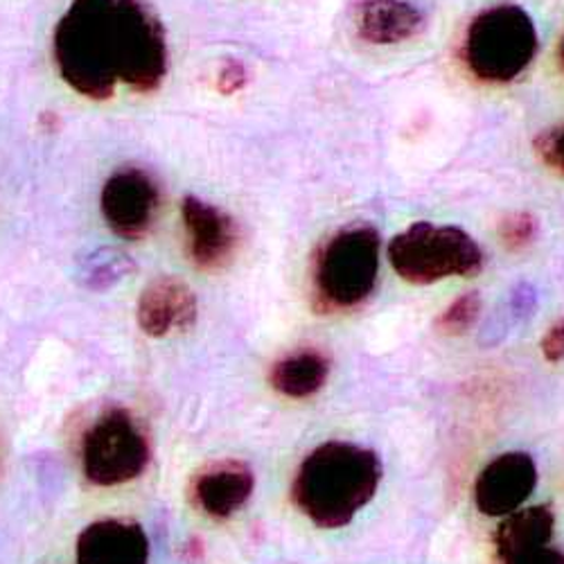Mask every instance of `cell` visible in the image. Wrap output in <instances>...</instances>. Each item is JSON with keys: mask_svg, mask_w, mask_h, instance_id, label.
I'll return each instance as SVG.
<instances>
[{"mask_svg": "<svg viewBox=\"0 0 564 564\" xmlns=\"http://www.w3.org/2000/svg\"><path fill=\"white\" fill-rule=\"evenodd\" d=\"M481 316V296L479 294H463L456 299L436 321V330L445 337H460L473 327Z\"/></svg>", "mask_w": 564, "mask_h": 564, "instance_id": "18", "label": "cell"}, {"mask_svg": "<svg viewBox=\"0 0 564 564\" xmlns=\"http://www.w3.org/2000/svg\"><path fill=\"white\" fill-rule=\"evenodd\" d=\"M187 258L199 271L226 267L240 247V228L219 206L199 197H185L181 204Z\"/></svg>", "mask_w": 564, "mask_h": 564, "instance_id": "9", "label": "cell"}, {"mask_svg": "<svg viewBox=\"0 0 564 564\" xmlns=\"http://www.w3.org/2000/svg\"><path fill=\"white\" fill-rule=\"evenodd\" d=\"M389 262L411 285H434L454 275H477L484 269V251L463 228L417 221L391 240Z\"/></svg>", "mask_w": 564, "mask_h": 564, "instance_id": "5", "label": "cell"}, {"mask_svg": "<svg viewBox=\"0 0 564 564\" xmlns=\"http://www.w3.org/2000/svg\"><path fill=\"white\" fill-rule=\"evenodd\" d=\"M382 463L372 449L333 441L316 447L299 467L292 499L321 529H341L375 497Z\"/></svg>", "mask_w": 564, "mask_h": 564, "instance_id": "2", "label": "cell"}, {"mask_svg": "<svg viewBox=\"0 0 564 564\" xmlns=\"http://www.w3.org/2000/svg\"><path fill=\"white\" fill-rule=\"evenodd\" d=\"M59 77L88 100H111L122 73L120 0H70L53 36Z\"/></svg>", "mask_w": 564, "mask_h": 564, "instance_id": "1", "label": "cell"}, {"mask_svg": "<svg viewBox=\"0 0 564 564\" xmlns=\"http://www.w3.org/2000/svg\"><path fill=\"white\" fill-rule=\"evenodd\" d=\"M535 486V460L524 452H508L481 469L475 486V501L488 517H508L524 506Z\"/></svg>", "mask_w": 564, "mask_h": 564, "instance_id": "10", "label": "cell"}, {"mask_svg": "<svg viewBox=\"0 0 564 564\" xmlns=\"http://www.w3.org/2000/svg\"><path fill=\"white\" fill-rule=\"evenodd\" d=\"M150 460V443L133 415L111 409L93 422L84 436L82 465L90 484L122 486L143 475Z\"/></svg>", "mask_w": 564, "mask_h": 564, "instance_id": "6", "label": "cell"}, {"mask_svg": "<svg viewBox=\"0 0 564 564\" xmlns=\"http://www.w3.org/2000/svg\"><path fill=\"white\" fill-rule=\"evenodd\" d=\"M533 150L551 172L564 176V124L542 131L535 138Z\"/></svg>", "mask_w": 564, "mask_h": 564, "instance_id": "20", "label": "cell"}, {"mask_svg": "<svg viewBox=\"0 0 564 564\" xmlns=\"http://www.w3.org/2000/svg\"><path fill=\"white\" fill-rule=\"evenodd\" d=\"M122 73L120 84L135 93H154L165 82L170 51L163 21L148 0H120Z\"/></svg>", "mask_w": 564, "mask_h": 564, "instance_id": "7", "label": "cell"}, {"mask_svg": "<svg viewBox=\"0 0 564 564\" xmlns=\"http://www.w3.org/2000/svg\"><path fill=\"white\" fill-rule=\"evenodd\" d=\"M560 62H562V70H564V36L560 41Z\"/></svg>", "mask_w": 564, "mask_h": 564, "instance_id": "24", "label": "cell"}, {"mask_svg": "<svg viewBox=\"0 0 564 564\" xmlns=\"http://www.w3.org/2000/svg\"><path fill=\"white\" fill-rule=\"evenodd\" d=\"M380 232L372 226H352L327 240L312 269L318 310H350L361 305L378 285Z\"/></svg>", "mask_w": 564, "mask_h": 564, "instance_id": "4", "label": "cell"}, {"mask_svg": "<svg viewBox=\"0 0 564 564\" xmlns=\"http://www.w3.org/2000/svg\"><path fill=\"white\" fill-rule=\"evenodd\" d=\"M150 540L138 524L105 520L82 531L77 538L79 564H148Z\"/></svg>", "mask_w": 564, "mask_h": 564, "instance_id": "12", "label": "cell"}, {"mask_svg": "<svg viewBox=\"0 0 564 564\" xmlns=\"http://www.w3.org/2000/svg\"><path fill=\"white\" fill-rule=\"evenodd\" d=\"M538 53V30L527 10L501 3L479 12L463 41L467 70L486 84H508L520 77Z\"/></svg>", "mask_w": 564, "mask_h": 564, "instance_id": "3", "label": "cell"}, {"mask_svg": "<svg viewBox=\"0 0 564 564\" xmlns=\"http://www.w3.org/2000/svg\"><path fill=\"white\" fill-rule=\"evenodd\" d=\"M542 355L551 364L564 361V316L555 321L542 339Z\"/></svg>", "mask_w": 564, "mask_h": 564, "instance_id": "23", "label": "cell"}, {"mask_svg": "<svg viewBox=\"0 0 564 564\" xmlns=\"http://www.w3.org/2000/svg\"><path fill=\"white\" fill-rule=\"evenodd\" d=\"M247 82H249L247 68L238 59H228L217 75V88L221 96H235V93H240L247 86Z\"/></svg>", "mask_w": 564, "mask_h": 564, "instance_id": "21", "label": "cell"}, {"mask_svg": "<svg viewBox=\"0 0 564 564\" xmlns=\"http://www.w3.org/2000/svg\"><path fill=\"white\" fill-rule=\"evenodd\" d=\"M100 208L107 226L118 238L143 240L156 224L161 210L159 183L140 167L116 170L102 187Z\"/></svg>", "mask_w": 564, "mask_h": 564, "instance_id": "8", "label": "cell"}, {"mask_svg": "<svg viewBox=\"0 0 564 564\" xmlns=\"http://www.w3.org/2000/svg\"><path fill=\"white\" fill-rule=\"evenodd\" d=\"M330 375V359L318 350H299L271 366V387L288 398H310L318 393Z\"/></svg>", "mask_w": 564, "mask_h": 564, "instance_id": "15", "label": "cell"}, {"mask_svg": "<svg viewBox=\"0 0 564 564\" xmlns=\"http://www.w3.org/2000/svg\"><path fill=\"white\" fill-rule=\"evenodd\" d=\"M135 318L140 330L152 339L185 333L197 321V296L181 278L161 275L140 294Z\"/></svg>", "mask_w": 564, "mask_h": 564, "instance_id": "11", "label": "cell"}, {"mask_svg": "<svg viewBox=\"0 0 564 564\" xmlns=\"http://www.w3.org/2000/svg\"><path fill=\"white\" fill-rule=\"evenodd\" d=\"M501 564H564V553L544 544V546H533L520 553H512L503 557Z\"/></svg>", "mask_w": 564, "mask_h": 564, "instance_id": "22", "label": "cell"}, {"mask_svg": "<svg viewBox=\"0 0 564 564\" xmlns=\"http://www.w3.org/2000/svg\"><path fill=\"white\" fill-rule=\"evenodd\" d=\"M538 219L531 213H512L499 224V240L508 251H524L538 238Z\"/></svg>", "mask_w": 564, "mask_h": 564, "instance_id": "19", "label": "cell"}, {"mask_svg": "<svg viewBox=\"0 0 564 564\" xmlns=\"http://www.w3.org/2000/svg\"><path fill=\"white\" fill-rule=\"evenodd\" d=\"M135 271V262L116 247H102L93 251L84 262L79 264L77 278L86 290L105 292L116 288L120 280L131 275Z\"/></svg>", "mask_w": 564, "mask_h": 564, "instance_id": "17", "label": "cell"}, {"mask_svg": "<svg viewBox=\"0 0 564 564\" xmlns=\"http://www.w3.org/2000/svg\"><path fill=\"white\" fill-rule=\"evenodd\" d=\"M427 19L409 0H364L355 10V32L370 45H395L425 30Z\"/></svg>", "mask_w": 564, "mask_h": 564, "instance_id": "14", "label": "cell"}, {"mask_svg": "<svg viewBox=\"0 0 564 564\" xmlns=\"http://www.w3.org/2000/svg\"><path fill=\"white\" fill-rule=\"evenodd\" d=\"M253 473L240 460H221L206 467L193 484V499L213 520H228L253 495Z\"/></svg>", "mask_w": 564, "mask_h": 564, "instance_id": "13", "label": "cell"}, {"mask_svg": "<svg viewBox=\"0 0 564 564\" xmlns=\"http://www.w3.org/2000/svg\"><path fill=\"white\" fill-rule=\"evenodd\" d=\"M553 512L546 506H531L510 512L499 524L495 544L499 560L533 546H544L553 535Z\"/></svg>", "mask_w": 564, "mask_h": 564, "instance_id": "16", "label": "cell"}]
</instances>
